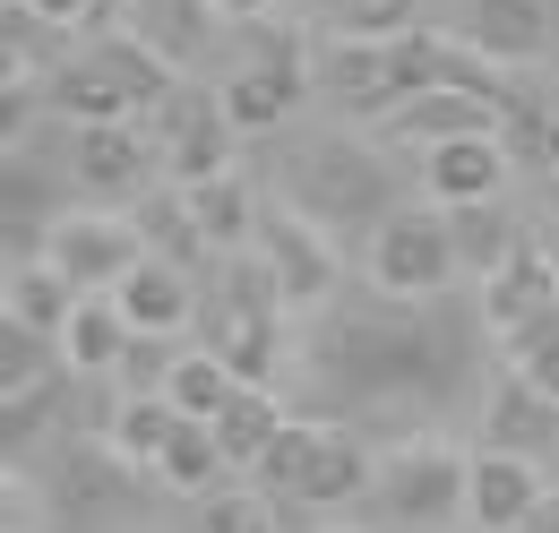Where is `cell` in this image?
Returning a JSON list of instances; mask_svg holds the SVG:
<instances>
[{"label":"cell","mask_w":559,"mask_h":533,"mask_svg":"<svg viewBox=\"0 0 559 533\" xmlns=\"http://www.w3.org/2000/svg\"><path fill=\"white\" fill-rule=\"evenodd\" d=\"M301 370L328 430L405 439L490 379V319L483 301H396L370 284L353 301H328V319L301 344Z\"/></svg>","instance_id":"obj_1"},{"label":"cell","mask_w":559,"mask_h":533,"mask_svg":"<svg viewBox=\"0 0 559 533\" xmlns=\"http://www.w3.org/2000/svg\"><path fill=\"white\" fill-rule=\"evenodd\" d=\"M267 173H276V190L293 215H310L319 233H379L388 215H396V164H388V146H370V138H345V130H319V138H284L276 155H267Z\"/></svg>","instance_id":"obj_2"},{"label":"cell","mask_w":559,"mask_h":533,"mask_svg":"<svg viewBox=\"0 0 559 533\" xmlns=\"http://www.w3.org/2000/svg\"><path fill=\"white\" fill-rule=\"evenodd\" d=\"M44 517H52V533H104L121 517H146V482L112 439H52L44 448Z\"/></svg>","instance_id":"obj_3"},{"label":"cell","mask_w":559,"mask_h":533,"mask_svg":"<svg viewBox=\"0 0 559 533\" xmlns=\"http://www.w3.org/2000/svg\"><path fill=\"white\" fill-rule=\"evenodd\" d=\"M267 490L301 499V508H345V499H370V439L353 430H328V422H293L276 448H267Z\"/></svg>","instance_id":"obj_4"},{"label":"cell","mask_w":559,"mask_h":533,"mask_svg":"<svg viewBox=\"0 0 559 533\" xmlns=\"http://www.w3.org/2000/svg\"><path fill=\"white\" fill-rule=\"evenodd\" d=\"M370 517H388V525H456V508H474V465L456 457V448H439V439H414V448H396L388 473L370 482V499H361Z\"/></svg>","instance_id":"obj_5"},{"label":"cell","mask_w":559,"mask_h":533,"mask_svg":"<svg viewBox=\"0 0 559 533\" xmlns=\"http://www.w3.org/2000/svg\"><path fill=\"white\" fill-rule=\"evenodd\" d=\"M456 233H448V206H396L379 233H370V284L396 293V301H439L456 284Z\"/></svg>","instance_id":"obj_6"},{"label":"cell","mask_w":559,"mask_h":533,"mask_svg":"<svg viewBox=\"0 0 559 533\" xmlns=\"http://www.w3.org/2000/svg\"><path fill=\"white\" fill-rule=\"evenodd\" d=\"M44 259L78 284V301H112L146 266V233L130 215H70V224H52V250Z\"/></svg>","instance_id":"obj_7"},{"label":"cell","mask_w":559,"mask_h":533,"mask_svg":"<svg viewBox=\"0 0 559 533\" xmlns=\"http://www.w3.org/2000/svg\"><path fill=\"white\" fill-rule=\"evenodd\" d=\"M155 130H164V164H173V190H207L233 173V146L241 130L224 121V95H199V86H181L164 112H155Z\"/></svg>","instance_id":"obj_8"},{"label":"cell","mask_w":559,"mask_h":533,"mask_svg":"<svg viewBox=\"0 0 559 533\" xmlns=\"http://www.w3.org/2000/svg\"><path fill=\"white\" fill-rule=\"evenodd\" d=\"M259 259L276 266V293L284 301H336V250L310 215H293L284 199L259 206Z\"/></svg>","instance_id":"obj_9"},{"label":"cell","mask_w":559,"mask_h":533,"mask_svg":"<svg viewBox=\"0 0 559 533\" xmlns=\"http://www.w3.org/2000/svg\"><path fill=\"white\" fill-rule=\"evenodd\" d=\"M465 52H483L490 69H525L559 44V17L551 0H465Z\"/></svg>","instance_id":"obj_10"},{"label":"cell","mask_w":559,"mask_h":533,"mask_svg":"<svg viewBox=\"0 0 559 533\" xmlns=\"http://www.w3.org/2000/svg\"><path fill=\"white\" fill-rule=\"evenodd\" d=\"M70 164H78V190H86V199H104V206H139L164 155H155V146H146L130 121H112V130H78Z\"/></svg>","instance_id":"obj_11"},{"label":"cell","mask_w":559,"mask_h":533,"mask_svg":"<svg viewBox=\"0 0 559 533\" xmlns=\"http://www.w3.org/2000/svg\"><path fill=\"white\" fill-rule=\"evenodd\" d=\"M483 439H490V457H525V465L559 457V404L543 388H525L516 370H499L483 396Z\"/></svg>","instance_id":"obj_12"},{"label":"cell","mask_w":559,"mask_h":533,"mask_svg":"<svg viewBox=\"0 0 559 533\" xmlns=\"http://www.w3.org/2000/svg\"><path fill=\"white\" fill-rule=\"evenodd\" d=\"M543 310H559V259H551V241H525L483 284V319H490V335H516L525 319H543Z\"/></svg>","instance_id":"obj_13"},{"label":"cell","mask_w":559,"mask_h":533,"mask_svg":"<svg viewBox=\"0 0 559 533\" xmlns=\"http://www.w3.org/2000/svg\"><path fill=\"white\" fill-rule=\"evenodd\" d=\"M199 335H207V353L241 379V388H267L276 379V319L267 310H233V301H199Z\"/></svg>","instance_id":"obj_14"},{"label":"cell","mask_w":559,"mask_h":533,"mask_svg":"<svg viewBox=\"0 0 559 533\" xmlns=\"http://www.w3.org/2000/svg\"><path fill=\"white\" fill-rule=\"evenodd\" d=\"M499 121L508 112H490V104H474V95H414V104H396L379 130H388V146H456V138H499Z\"/></svg>","instance_id":"obj_15"},{"label":"cell","mask_w":559,"mask_h":533,"mask_svg":"<svg viewBox=\"0 0 559 533\" xmlns=\"http://www.w3.org/2000/svg\"><path fill=\"white\" fill-rule=\"evenodd\" d=\"M499 181H508L499 138H456V146H430V155H421L430 206H483V199H499Z\"/></svg>","instance_id":"obj_16"},{"label":"cell","mask_w":559,"mask_h":533,"mask_svg":"<svg viewBox=\"0 0 559 533\" xmlns=\"http://www.w3.org/2000/svg\"><path fill=\"white\" fill-rule=\"evenodd\" d=\"M310 95V69H233L224 78V121L241 138H267L293 121V104Z\"/></svg>","instance_id":"obj_17"},{"label":"cell","mask_w":559,"mask_h":533,"mask_svg":"<svg viewBox=\"0 0 559 533\" xmlns=\"http://www.w3.org/2000/svg\"><path fill=\"white\" fill-rule=\"evenodd\" d=\"M543 499H551V490H543V473L525 465V457H474V508H465V517L483 533H516Z\"/></svg>","instance_id":"obj_18"},{"label":"cell","mask_w":559,"mask_h":533,"mask_svg":"<svg viewBox=\"0 0 559 533\" xmlns=\"http://www.w3.org/2000/svg\"><path fill=\"white\" fill-rule=\"evenodd\" d=\"M44 104L61 112V121H78V130H112V121H130L139 104L121 95V78L95 61V52H78L61 78H44Z\"/></svg>","instance_id":"obj_19"},{"label":"cell","mask_w":559,"mask_h":533,"mask_svg":"<svg viewBox=\"0 0 559 533\" xmlns=\"http://www.w3.org/2000/svg\"><path fill=\"white\" fill-rule=\"evenodd\" d=\"M112 301H121V319H130L139 335H181V319H199V293H190V275H181L173 259H146Z\"/></svg>","instance_id":"obj_20"},{"label":"cell","mask_w":559,"mask_h":533,"mask_svg":"<svg viewBox=\"0 0 559 533\" xmlns=\"http://www.w3.org/2000/svg\"><path fill=\"white\" fill-rule=\"evenodd\" d=\"M207 26H215V0H130V35H139V44H155L173 69H190V61L215 44Z\"/></svg>","instance_id":"obj_21"},{"label":"cell","mask_w":559,"mask_h":533,"mask_svg":"<svg viewBox=\"0 0 559 533\" xmlns=\"http://www.w3.org/2000/svg\"><path fill=\"white\" fill-rule=\"evenodd\" d=\"M130 344H139V328L121 319V301H78L70 335H61V353H70V370H86V379H121V362H130Z\"/></svg>","instance_id":"obj_22"},{"label":"cell","mask_w":559,"mask_h":533,"mask_svg":"<svg viewBox=\"0 0 559 533\" xmlns=\"http://www.w3.org/2000/svg\"><path fill=\"white\" fill-rule=\"evenodd\" d=\"M0 69H17V78H61V69H70V26H52V17L26 9V0H9V9H0Z\"/></svg>","instance_id":"obj_23"},{"label":"cell","mask_w":559,"mask_h":533,"mask_svg":"<svg viewBox=\"0 0 559 533\" xmlns=\"http://www.w3.org/2000/svg\"><path fill=\"white\" fill-rule=\"evenodd\" d=\"M284 430H293V413H284L267 388H241V396L215 413V439H224V465H267V448H276Z\"/></svg>","instance_id":"obj_24"},{"label":"cell","mask_w":559,"mask_h":533,"mask_svg":"<svg viewBox=\"0 0 559 533\" xmlns=\"http://www.w3.org/2000/svg\"><path fill=\"white\" fill-rule=\"evenodd\" d=\"M9 319H17V328H35V335H70V319H78V284H70L52 259L9 266Z\"/></svg>","instance_id":"obj_25"},{"label":"cell","mask_w":559,"mask_h":533,"mask_svg":"<svg viewBox=\"0 0 559 533\" xmlns=\"http://www.w3.org/2000/svg\"><path fill=\"white\" fill-rule=\"evenodd\" d=\"M181 199H190L199 233H207L224 259H233V250H241V241L259 233V206H267L259 190H250V173H224V181H207V190H181Z\"/></svg>","instance_id":"obj_26"},{"label":"cell","mask_w":559,"mask_h":533,"mask_svg":"<svg viewBox=\"0 0 559 533\" xmlns=\"http://www.w3.org/2000/svg\"><path fill=\"white\" fill-rule=\"evenodd\" d=\"M130 224L146 233V259H173L181 275L199 266V250H207V233H199V215H190V199L181 190H146L139 206H130Z\"/></svg>","instance_id":"obj_27"},{"label":"cell","mask_w":559,"mask_h":533,"mask_svg":"<svg viewBox=\"0 0 559 533\" xmlns=\"http://www.w3.org/2000/svg\"><path fill=\"white\" fill-rule=\"evenodd\" d=\"M448 233H456V259L483 266V284H490L508 259H516L525 241H534L525 224H508V215H499V199H483V206H448Z\"/></svg>","instance_id":"obj_28"},{"label":"cell","mask_w":559,"mask_h":533,"mask_svg":"<svg viewBox=\"0 0 559 533\" xmlns=\"http://www.w3.org/2000/svg\"><path fill=\"white\" fill-rule=\"evenodd\" d=\"M61 370H70L61 335H35V328H17V319H0V396H26L44 379H61Z\"/></svg>","instance_id":"obj_29"},{"label":"cell","mask_w":559,"mask_h":533,"mask_svg":"<svg viewBox=\"0 0 559 533\" xmlns=\"http://www.w3.org/2000/svg\"><path fill=\"white\" fill-rule=\"evenodd\" d=\"M164 396H173V413H181V422H215L224 404L241 396V379H233L215 353H181V370L164 379Z\"/></svg>","instance_id":"obj_30"},{"label":"cell","mask_w":559,"mask_h":533,"mask_svg":"<svg viewBox=\"0 0 559 533\" xmlns=\"http://www.w3.org/2000/svg\"><path fill=\"white\" fill-rule=\"evenodd\" d=\"M215 473H224V439H215V422H181L173 448H164V465H155V482H164V490H207Z\"/></svg>","instance_id":"obj_31"},{"label":"cell","mask_w":559,"mask_h":533,"mask_svg":"<svg viewBox=\"0 0 559 533\" xmlns=\"http://www.w3.org/2000/svg\"><path fill=\"white\" fill-rule=\"evenodd\" d=\"M319 17L353 35V44H396V35H414V0H319Z\"/></svg>","instance_id":"obj_32"},{"label":"cell","mask_w":559,"mask_h":533,"mask_svg":"<svg viewBox=\"0 0 559 533\" xmlns=\"http://www.w3.org/2000/svg\"><path fill=\"white\" fill-rule=\"evenodd\" d=\"M173 430H181V413H173V396H130V413H121V430H112V448H121L130 465H164V448H173Z\"/></svg>","instance_id":"obj_33"},{"label":"cell","mask_w":559,"mask_h":533,"mask_svg":"<svg viewBox=\"0 0 559 533\" xmlns=\"http://www.w3.org/2000/svg\"><path fill=\"white\" fill-rule=\"evenodd\" d=\"M508 353H516V379H525V388H543V396L559 404V310L525 319V328L508 335Z\"/></svg>","instance_id":"obj_34"},{"label":"cell","mask_w":559,"mask_h":533,"mask_svg":"<svg viewBox=\"0 0 559 533\" xmlns=\"http://www.w3.org/2000/svg\"><path fill=\"white\" fill-rule=\"evenodd\" d=\"M310 35L301 26H284V17H250L241 26V69H310Z\"/></svg>","instance_id":"obj_35"},{"label":"cell","mask_w":559,"mask_h":533,"mask_svg":"<svg viewBox=\"0 0 559 533\" xmlns=\"http://www.w3.org/2000/svg\"><path fill=\"white\" fill-rule=\"evenodd\" d=\"M199 533H276V508L250 499V490H215L199 508Z\"/></svg>","instance_id":"obj_36"},{"label":"cell","mask_w":559,"mask_h":533,"mask_svg":"<svg viewBox=\"0 0 559 533\" xmlns=\"http://www.w3.org/2000/svg\"><path fill=\"white\" fill-rule=\"evenodd\" d=\"M26 9H44L52 26H78V35H112V17H121L130 0H26Z\"/></svg>","instance_id":"obj_37"},{"label":"cell","mask_w":559,"mask_h":533,"mask_svg":"<svg viewBox=\"0 0 559 533\" xmlns=\"http://www.w3.org/2000/svg\"><path fill=\"white\" fill-rule=\"evenodd\" d=\"M276 0H215V17H233V26H250V17H267Z\"/></svg>","instance_id":"obj_38"},{"label":"cell","mask_w":559,"mask_h":533,"mask_svg":"<svg viewBox=\"0 0 559 533\" xmlns=\"http://www.w3.org/2000/svg\"><path fill=\"white\" fill-rule=\"evenodd\" d=\"M516 533H559V499H543V508H534V517H525Z\"/></svg>","instance_id":"obj_39"},{"label":"cell","mask_w":559,"mask_h":533,"mask_svg":"<svg viewBox=\"0 0 559 533\" xmlns=\"http://www.w3.org/2000/svg\"><path fill=\"white\" fill-rule=\"evenodd\" d=\"M543 164L559 173V104H551V121H543Z\"/></svg>","instance_id":"obj_40"},{"label":"cell","mask_w":559,"mask_h":533,"mask_svg":"<svg viewBox=\"0 0 559 533\" xmlns=\"http://www.w3.org/2000/svg\"><path fill=\"white\" fill-rule=\"evenodd\" d=\"M551 259H559V241H551Z\"/></svg>","instance_id":"obj_41"},{"label":"cell","mask_w":559,"mask_h":533,"mask_svg":"<svg viewBox=\"0 0 559 533\" xmlns=\"http://www.w3.org/2000/svg\"><path fill=\"white\" fill-rule=\"evenodd\" d=\"M551 206H559V190H551Z\"/></svg>","instance_id":"obj_42"}]
</instances>
